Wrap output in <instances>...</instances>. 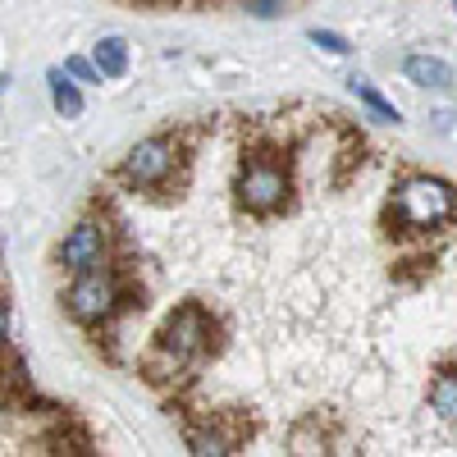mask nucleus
<instances>
[{
    "label": "nucleus",
    "mask_w": 457,
    "mask_h": 457,
    "mask_svg": "<svg viewBox=\"0 0 457 457\" xmlns=\"http://www.w3.org/2000/svg\"><path fill=\"white\" fill-rule=\"evenodd\" d=\"M64 73H69L73 83H101L96 64H92V60H83V55H69V60H64Z\"/></svg>",
    "instance_id": "14"
},
{
    "label": "nucleus",
    "mask_w": 457,
    "mask_h": 457,
    "mask_svg": "<svg viewBox=\"0 0 457 457\" xmlns=\"http://www.w3.org/2000/svg\"><path fill=\"white\" fill-rule=\"evenodd\" d=\"M247 10H252L256 19H275V14L284 10V0H247Z\"/></svg>",
    "instance_id": "15"
},
{
    "label": "nucleus",
    "mask_w": 457,
    "mask_h": 457,
    "mask_svg": "<svg viewBox=\"0 0 457 457\" xmlns=\"http://www.w3.org/2000/svg\"><path fill=\"white\" fill-rule=\"evenodd\" d=\"M389 220L407 228V234H430V228L457 220V193L444 179H430V174L403 179L389 202Z\"/></svg>",
    "instance_id": "2"
},
{
    "label": "nucleus",
    "mask_w": 457,
    "mask_h": 457,
    "mask_svg": "<svg viewBox=\"0 0 457 457\" xmlns=\"http://www.w3.org/2000/svg\"><path fill=\"white\" fill-rule=\"evenodd\" d=\"M183 161V142L174 133H151L137 146H129V156L120 161V183H129L133 193H156L174 179Z\"/></svg>",
    "instance_id": "5"
},
{
    "label": "nucleus",
    "mask_w": 457,
    "mask_h": 457,
    "mask_svg": "<svg viewBox=\"0 0 457 457\" xmlns=\"http://www.w3.org/2000/svg\"><path fill=\"white\" fill-rule=\"evenodd\" d=\"M348 87H353V96H357V101H361V105L375 114V120H385V124H403V110H398L389 96H379V92H375L366 79H353Z\"/></svg>",
    "instance_id": "12"
},
{
    "label": "nucleus",
    "mask_w": 457,
    "mask_h": 457,
    "mask_svg": "<svg viewBox=\"0 0 457 457\" xmlns=\"http://www.w3.org/2000/svg\"><path fill=\"white\" fill-rule=\"evenodd\" d=\"M238 444H243V430L224 426V421H206V426L187 430V453H197V457H228V453H238Z\"/></svg>",
    "instance_id": "7"
},
{
    "label": "nucleus",
    "mask_w": 457,
    "mask_h": 457,
    "mask_svg": "<svg viewBox=\"0 0 457 457\" xmlns=\"http://www.w3.org/2000/svg\"><path fill=\"white\" fill-rule=\"evenodd\" d=\"M307 42L320 46L325 55H348V51H353V46H348V37H338V32H329V28H312V32H307Z\"/></svg>",
    "instance_id": "13"
},
{
    "label": "nucleus",
    "mask_w": 457,
    "mask_h": 457,
    "mask_svg": "<svg viewBox=\"0 0 457 457\" xmlns=\"http://www.w3.org/2000/svg\"><path fill=\"white\" fill-rule=\"evenodd\" d=\"M105 252H110V228H105V220H79V224L64 234V243L55 247V261H60V270L79 275V270H87V265L105 261Z\"/></svg>",
    "instance_id": "6"
},
{
    "label": "nucleus",
    "mask_w": 457,
    "mask_h": 457,
    "mask_svg": "<svg viewBox=\"0 0 457 457\" xmlns=\"http://www.w3.org/2000/svg\"><path fill=\"white\" fill-rule=\"evenodd\" d=\"M5 338H10V307L0 302V353H5Z\"/></svg>",
    "instance_id": "16"
},
{
    "label": "nucleus",
    "mask_w": 457,
    "mask_h": 457,
    "mask_svg": "<svg viewBox=\"0 0 457 457\" xmlns=\"http://www.w3.org/2000/svg\"><path fill=\"white\" fill-rule=\"evenodd\" d=\"M120 307H124V284H120V270L105 265V261L79 270V275H73V284L64 288V312L79 320V325H87V329L105 325Z\"/></svg>",
    "instance_id": "3"
},
{
    "label": "nucleus",
    "mask_w": 457,
    "mask_h": 457,
    "mask_svg": "<svg viewBox=\"0 0 457 457\" xmlns=\"http://www.w3.org/2000/svg\"><path fill=\"white\" fill-rule=\"evenodd\" d=\"M403 73H407V83H416V87H435V92L453 87V64L439 60V55H407Z\"/></svg>",
    "instance_id": "8"
},
{
    "label": "nucleus",
    "mask_w": 457,
    "mask_h": 457,
    "mask_svg": "<svg viewBox=\"0 0 457 457\" xmlns=\"http://www.w3.org/2000/svg\"><path fill=\"white\" fill-rule=\"evenodd\" d=\"M234 193H238V206L256 220L275 215L288 206V193H293V174L284 161H275L270 151H256V156L243 161L238 179H234Z\"/></svg>",
    "instance_id": "4"
},
{
    "label": "nucleus",
    "mask_w": 457,
    "mask_h": 457,
    "mask_svg": "<svg viewBox=\"0 0 457 457\" xmlns=\"http://www.w3.org/2000/svg\"><path fill=\"white\" fill-rule=\"evenodd\" d=\"M430 411L439 421L457 426V370H439L435 385H430Z\"/></svg>",
    "instance_id": "11"
},
{
    "label": "nucleus",
    "mask_w": 457,
    "mask_h": 457,
    "mask_svg": "<svg viewBox=\"0 0 457 457\" xmlns=\"http://www.w3.org/2000/svg\"><path fill=\"white\" fill-rule=\"evenodd\" d=\"M10 87V73H0V92H5Z\"/></svg>",
    "instance_id": "17"
},
{
    "label": "nucleus",
    "mask_w": 457,
    "mask_h": 457,
    "mask_svg": "<svg viewBox=\"0 0 457 457\" xmlns=\"http://www.w3.org/2000/svg\"><path fill=\"white\" fill-rule=\"evenodd\" d=\"M92 64H96L101 79H124L129 73V42L124 37H101L92 46Z\"/></svg>",
    "instance_id": "10"
},
{
    "label": "nucleus",
    "mask_w": 457,
    "mask_h": 457,
    "mask_svg": "<svg viewBox=\"0 0 457 457\" xmlns=\"http://www.w3.org/2000/svg\"><path fill=\"white\" fill-rule=\"evenodd\" d=\"M46 87H51V105H55L60 120H79V114H83V92H79V83H73L64 69L46 73Z\"/></svg>",
    "instance_id": "9"
},
{
    "label": "nucleus",
    "mask_w": 457,
    "mask_h": 457,
    "mask_svg": "<svg viewBox=\"0 0 457 457\" xmlns=\"http://www.w3.org/2000/svg\"><path fill=\"white\" fill-rule=\"evenodd\" d=\"M211 353V316L206 307H197V302H183V307L165 320V329L156 334V348H151L146 357V375H183V370H193L202 357Z\"/></svg>",
    "instance_id": "1"
}]
</instances>
